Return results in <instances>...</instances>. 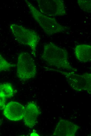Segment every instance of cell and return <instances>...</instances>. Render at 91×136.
Returning <instances> with one entry per match:
<instances>
[{"instance_id":"1","label":"cell","mask_w":91,"mask_h":136,"mask_svg":"<svg viewBox=\"0 0 91 136\" xmlns=\"http://www.w3.org/2000/svg\"><path fill=\"white\" fill-rule=\"evenodd\" d=\"M42 58L48 65L59 70L77 72L69 62L67 51L52 42L44 45Z\"/></svg>"},{"instance_id":"2","label":"cell","mask_w":91,"mask_h":136,"mask_svg":"<svg viewBox=\"0 0 91 136\" xmlns=\"http://www.w3.org/2000/svg\"><path fill=\"white\" fill-rule=\"evenodd\" d=\"M35 20L42 28L44 32L49 36L64 32L66 28L53 17L41 13L30 2L25 0Z\"/></svg>"},{"instance_id":"3","label":"cell","mask_w":91,"mask_h":136,"mask_svg":"<svg viewBox=\"0 0 91 136\" xmlns=\"http://www.w3.org/2000/svg\"><path fill=\"white\" fill-rule=\"evenodd\" d=\"M10 27L17 41L29 46L31 49L32 54L35 57L37 47L40 39L38 33L33 30L17 24H11Z\"/></svg>"},{"instance_id":"4","label":"cell","mask_w":91,"mask_h":136,"mask_svg":"<svg viewBox=\"0 0 91 136\" xmlns=\"http://www.w3.org/2000/svg\"><path fill=\"white\" fill-rule=\"evenodd\" d=\"M53 71L59 72L66 78L70 86L74 90L78 92L85 91L91 93V74L86 72L77 74L76 72L51 69Z\"/></svg>"},{"instance_id":"5","label":"cell","mask_w":91,"mask_h":136,"mask_svg":"<svg viewBox=\"0 0 91 136\" xmlns=\"http://www.w3.org/2000/svg\"><path fill=\"white\" fill-rule=\"evenodd\" d=\"M17 77L23 80L34 78L37 73L35 61L28 52H22L19 55L16 64Z\"/></svg>"},{"instance_id":"6","label":"cell","mask_w":91,"mask_h":136,"mask_svg":"<svg viewBox=\"0 0 91 136\" xmlns=\"http://www.w3.org/2000/svg\"><path fill=\"white\" fill-rule=\"evenodd\" d=\"M40 12L48 16H62L66 14L65 4L62 0H37Z\"/></svg>"},{"instance_id":"7","label":"cell","mask_w":91,"mask_h":136,"mask_svg":"<svg viewBox=\"0 0 91 136\" xmlns=\"http://www.w3.org/2000/svg\"><path fill=\"white\" fill-rule=\"evenodd\" d=\"M25 107L20 103L11 101L6 105L3 109V114L8 119L17 121L23 118Z\"/></svg>"},{"instance_id":"8","label":"cell","mask_w":91,"mask_h":136,"mask_svg":"<svg viewBox=\"0 0 91 136\" xmlns=\"http://www.w3.org/2000/svg\"><path fill=\"white\" fill-rule=\"evenodd\" d=\"M79 126L67 120H60L54 131L53 135L57 136H73Z\"/></svg>"},{"instance_id":"9","label":"cell","mask_w":91,"mask_h":136,"mask_svg":"<svg viewBox=\"0 0 91 136\" xmlns=\"http://www.w3.org/2000/svg\"><path fill=\"white\" fill-rule=\"evenodd\" d=\"M40 114V111L36 104L33 103L28 104L25 107L23 118L25 125L30 128L33 127L37 122Z\"/></svg>"},{"instance_id":"10","label":"cell","mask_w":91,"mask_h":136,"mask_svg":"<svg viewBox=\"0 0 91 136\" xmlns=\"http://www.w3.org/2000/svg\"><path fill=\"white\" fill-rule=\"evenodd\" d=\"M75 56L80 62L86 63L91 61V46L82 44L76 46L74 49Z\"/></svg>"},{"instance_id":"11","label":"cell","mask_w":91,"mask_h":136,"mask_svg":"<svg viewBox=\"0 0 91 136\" xmlns=\"http://www.w3.org/2000/svg\"><path fill=\"white\" fill-rule=\"evenodd\" d=\"M14 92L13 88L10 83H5L0 84V94L6 98L12 97Z\"/></svg>"},{"instance_id":"12","label":"cell","mask_w":91,"mask_h":136,"mask_svg":"<svg viewBox=\"0 0 91 136\" xmlns=\"http://www.w3.org/2000/svg\"><path fill=\"white\" fill-rule=\"evenodd\" d=\"M15 65L7 60L0 54V72L8 71Z\"/></svg>"},{"instance_id":"13","label":"cell","mask_w":91,"mask_h":136,"mask_svg":"<svg viewBox=\"0 0 91 136\" xmlns=\"http://www.w3.org/2000/svg\"><path fill=\"white\" fill-rule=\"evenodd\" d=\"M77 3L81 9L88 13H91V1L90 0H78Z\"/></svg>"},{"instance_id":"14","label":"cell","mask_w":91,"mask_h":136,"mask_svg":"<svg viewBox=\"0 0 91 136\" xmlns=\"http://www.w3.org/2000/svg\"><path fill=\"white\" fill-rule=\"evenodd\" d=\"M7 98L0 94V109H3L5 107Z\"/></svg>"},{"instance_id":"15","label":"cell","mask_w":91,"mask_h":136,"mask_svg":"<svg viewBox=\"0 0 91 136\" xmlns=\"http://www.w3.org/2000/svg\"><path fill=\"white\" fill-rule=\"evenodd\" d=\"M31 136H39L35 132H33L30 135Z\"/></svg>"},{"instance_id":"16","label":"cell","mask_w":91,"mask_h":136,"mask_svg":"<svg viewBox=\"0 0 91 136\" xmlns=\"http://www.w3.org/2000/svg\"><path fill=\"white\" fill-rule=\"evenodd\" d=\"M2 120L0 119V126L1 124L2 123Z\"/></svg>"}]
</instances>
